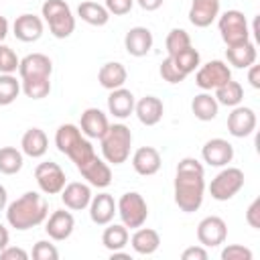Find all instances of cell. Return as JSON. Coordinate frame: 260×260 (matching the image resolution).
Here are the masks:
<instances>
[{
	"label": "cell",
	"mask_w": 260,
	"mask_h": 260,
	"mask_svg": "<svg viewBox=\"0 0 260 260\" xmlns=\"http://www.w3.org/2000/svg\"><path fill=\"white\" fill-rule=\"evenodd\" d=\"M173 195L177 207L185 213H193L201 207L205 197V171L197 158L185 156L179 160L173 183Z\"/></svg>",
	"instance_id": "1"
},
{
	"label": "cell",
	"mask_w": 260,
	"mask_h": 260,
	"mask_svg": "<svg viewBox=\"0 0 260 260\" xmlns=\"http://www.w3.org/2000/svg\"><path fill=\"white\" fill-rule=\"evenodd\" d=\"M6 221L10 228L18 232H26L30 228L41 225L49 215V203L47 199L37 191H26L18 199L6 205L4 209Z\"/></svg>",
	"instance_id": "2"
},
{
	"label": "cell",
	"mask_w": 260,
	"mask_h": 260,
	"mask_svg": "<svg viewBox=\"0 0 260 260\" xmlns=\"http://www.w3.org/2000/svg\"><path fill=\"white\" fill-rule=\"evenodd\" d=\"M102 144V156L110 165H122L130 158L132 148V132L126 124H110L106 134L100 138Z\"/></svg>",
	"instance_id": "3"
},
{
	"label": "cell",
	"mask_w": 260,
	"mask_h": 260,
	"mask_svg": "<svg viewBox=\"0 0 260 260\" xmlns=\"http://www.w3.org/2000/svg\"><path fill=\"white\" fill-rule=\"evenodd\" d=\"M41 18L49 24L55 39H67L75 30V16L65 0H45L41 6Z\"/></svg>",
	"instance_id": "4"
},
{
	"label": "cell",
	"mask_w": 260,
	"mask_h": 260,
	"mask_svg": "<svg viewBox=\"0 0 260 260\" xmlns=\"http://www.w3.org/2000/svg\"><path fill=\"white\" fill-rule=\"evenodd\" d=\"M116 213L120 215V219L126 228L136 230V228L144 225V221L148 219L146 199L136 191H128V193L120 195V199L116 201Z\"/></svg>",
	"instance_id": "5"
},
{
	"label": "cell",
	"mask_w": 260,
	"mask_h": 260,
	"mask_svg": "<svg viewBox=\"0 0 260 260\" xmlns=\"http://www.w3.org/2000/svg\"><path fill=\"white\" fill-rule=\"evenodd\" d=\"M217 28H219V35L225 47H234V45H242L250 41V26H248L244 12L240 10H225L223 14H219Z\"/></svg>",
	"instance_id": "6"
},
{
	"label": "cell",
	"mask_w": 260,
	"mask_h": 260,
	"mask_svg": "<svg viewBox=\"0 0 260 260\" xmlns=\"http://www.w3.org/2000/svg\"><path fill=\"white\" fill-rule=\"evenodd\" d=\"M244 171L238 167H223L209 183V195L215 201H230L244 187Z\"/></svg>",
	"instance_id": "7"
},
{
	"label": "cell",
	"mask_w": 260,
	"mask_h": 260,
	"mask_svg": "<svg viewBox=\"0 0 260 260\" xmlns=\"http://www.w3.org/2000/svg\"><path fill=\"white\" fill-rule=\"evenodd\" d=\"M230 79H232V69L221 59H213V61H207V63L199 65L197 73H195V83L203 91H211V89L223 85Z\"/></svg>",
	"instance_id": "8"
},
{
	"label": "cell",
	"mask_w": 260,
	"mask_h": 260,
	"mask_svg": "<svg viewBox=\"0 0 260 260\" xmlns=\"http://www.w3.org/2000/svg\"><path fill=\"white\" fill-rule=\"evenodd\" d=\"M35 181H37L41 193H45V195H59L63 191V187L67 185L65 171L53 160H45L35 167Z\"/></svg>",
	"instance_id": "9"
},
{
	"label": "cell",
	"mask_w": 260,
	"mask_h": 260,
	"mask_svg": "<svg viewBox=\"0 0 260 260\" xmlns=\"http://www.w3.org/2000/svg\"><path fill=\"white\" fill-rule=\"evenodd\" d=\"M228 238V223L219 215H207L197 225V240L205 248H217Z\"/></svg>",
	"instance_id": "10"
},
{
	"label": "cell",
	"mask_w": 260,
	"mask_h": 260,
	"mask_svg": "<svg viewBox=\"0 0 260 260\" xmlns=\"http://www.w3.org/2000/svg\"><path fill=\"white\" fill-rule=\"evenodd\" d=\"M256 112L252 108L236 106L228 116V132L234 138H246L256 130Z\"/></svg>",
	"instance_id": "11"
},
{
	"label": "cell",
	"mask_w": 260,
	"mask_h": 260,
	"mask_svg": "<svg viewBox=\"0 0 260 260\" xmlns=\"http://www.w3.org/2000/svg\"><path fill=\"white\" fill-rule=\"evenodd\" d=\"M53 61L43 53H30L20 59L18 75L20 79H51Z\"/></svg>",
	"instance_id": "12"
},
{
	"label": "cell",
	"mask_w": 260,
	"mask_h": 260,
	"mask_svg": "<svg viewBox=\"0 0 260 260\" xmlns=\"http://www.w3.org/2000/svg\"><path fill=\"white\" fill-rule=\"evenodd\" d=\"M201 158L209 167H228L234 160V146L225 138H211L203 144Z\"/></svg>",
	"instance_id": "13"
},
{
	"label": "cell",
	"mask_w": 260,
	"mask_h": 260,
	"mask_svg": "<svg viewBox=\"0 0 260 260\" xmlns=\"http://www.w3.org/2000/svg\"><path fill=\"white\" fill-rule=\"evenodd\" d=\"M75 230V217L71 211L65 209H55L51 215L45 219V232L53 242H63L67 240Z\"/></svg>",
	"instance_id": "14"
},
{
	"label": "cell",
	"mask_w": 260,
	"mask_h": 260,
	"mask_svg": "<svg viewBox=\"0 0 260 260\" xmlns=\"http://www.w3.org/2000/svg\"><path fill=\"white\" fill-rule=\"evenodd\" d=\"M77 171L81 173V177L85 179V183L91 185V187L106 189V187L112 183V169H110V165H108L104 158H100L98 154H95L93 158H89V160H87L83 167H79Z\"/></svg>",
	"instance_id": "15"
},
{
	"label": "cell",
	"mask_w": 260,
	"mask_h": 260,
	"mask_svg": "<svg viewBox=\"0 0 260 260\" xmlns=\"http://www.w3.org/2000/svg\"><path fill=\"white\" fill-rule=\"evenodd\" d=\"M59 195H61L63 205H65L67 209H71V211L87 209V205H89V201H91V197H93V195H91V185L81 183V181L67 183Z\"/></svg>",
	"instance_id": "16"
},
{
	"label": "cell",
	"mask_w": 260,
	"mask_h": 260,
	"mask_svg": "<svg viewBox=\"0 0 260 260\" xmlns=\"http://www.w3.org/2000/svg\"><path fill=\"white\" fill-rule=\"evenodd\" d=\"M43 30H45V20L37 14H20L16 16L14 24H12V32L18 41L22 43H35L43 37Z\"/></svg>",
	"instance_id": "17"
},
{
	"label": "cell",
	"mask_w": 260,
	"mask_h": 260,
	"mask_svg": "<svg viewBox=\"0 0 260 260\" xmlns=\"http://www.w3.org/2000/svg\"><path fill=\"white\" fill-rule=\"evenodd\" d=\"M110 122L108 116L100 110V108H87L81 112V120H79V130L85 138L89 140H100L106 130H108Z\"/></svg>",
	"instance_id": "18"
},
{
	"label": "cell",
	"mask_w": 260,
	"mask_h": 260,
	"mask_svg": "<svg viewBox=\"0 0 260 260\" xmlns=\"http://www.w3.org/2000/svg\"><path fill=\"white\" fill-rule=\"evenodd\" d=\"M152 45H154V37L150 32V28H146V26H132L124 37V49L132 57L148 55Z\"/></svg>",
	"instance_id": "19"
},
{
	"label": "cell",
	"mask_w": 260,
	"mask_h": 260,
	"mask_svg": "<svg viewBox=\"0 0 260 260\" xmlns=\"http://www.w3.org/2000/svg\"><path fill=\"white\" fill-rule=\"evenodd\" d=\"M134 114L138 118L140 124L144 126H156L162 120L165 114V106L160 102V98L156 95H144L134 104Z\"/></svg>",
	"instance_id": "20"
},
{
	"label": "cell",
	"mask_w": 260,
	"mask_h": 260,
	"mask_svg": "<svg viewBox=\"0 0 260 260\" xmlns=\"http://www.w3.org/2000/svg\"><path fill=\"white\" fill-rule=\"evenodd\" d=\"M87 209H89V219L95 225H108L116 215V201L110 193H98L91 197Z\"/></svg>",
	"instance_id": "21"
},
{
	"label": "cell",
	"mask_w": 260,
	"mask_h": 260,
	"mask_svg": "<svg viewBox=\"0 0 260 260\" xmlns=\"http://www.w3.org/2000/svg\"><path fill=\"white\" fill-rule=\"evenodd\" d=\"M219 16V0H193L189 8V22L197 28H205Z\"/></svg>",
	"instance_id": "22"
},
{
	"label": "cell",
	"mask_w": 260,
	"mask_h": 260,
	"mask_svg": "<svg viewBox=\"0 0 260 260\" xmlns=\"http://www.w3.org/2000/svg\"><path fill=\"white\" fill-rule=\"evenodd\" d=\"M160 162H162L160 152L154 146H140L132 154V169L142 177L156 175L160 169Z\"/></svg>",
	"instance_id": "23"
},
{
	"label": "cell",
	"mask_w": 260,
	"mask_h": 260,
	"mask_svg": "<svg viewBox=\"0 0 260 260\" xmlns=\"http://www.w3.org/2000/svg\"><path fill=\"white\" fill-rule=\"evenodd\" d=\"M134 104H136V98L126 87L112 89L108 95V112L118 120H124L130 114H134Z\"/></svg>",
	"instance_id": "24"
},
{
	"label": "cell",
	"mask_w": 260,
	"mask_h": 260,
	"mask_svg": "<svg viewBox=\"0 0 260 260\" xmlns=\"http://www.w3.org/2000/svg\"><path fill=\"white\" fill-rule=\"evenodd\" d=\"M126 79H128V71H126V67H124L122 63H118V61H108V63H104V65L100 67V71H98V81H100V85H102L104 89H108V91L118 89V87H124Z\"/></svg>",
	"instance_id": "25"
},
{
	"label": "cell",
	"mask_w": 260,
	"mask_h": 260,
	"mask_svg": "<svg viewBox=\"0 0 260 260\" xmlns=\"http://www.w3.org/2000/svg\"><path fill=\"white\" fill-rule=\"evenodd\" d=\"M47 148H49V138L41 128H28L20 138V150L30 158L45 156Z\"/></svg>",
	"instance_id": "26"
},
{
	"label": "cell",
	"mask_w": 260,
	"mask_h": 260,
	"mask_svg": "<svg viewBox=\"0 0 260 260\" xmlns=\"http://www.w3.org/2000/svg\"><path fill=\"white\" fill-rule=\"evenodd\" d=\"M130 244H132V250L140 256H150L158 250L160 246V236L156 230L152 228H136V232L132 234L130 238Z\"/></svg>",
	"instance_id": "27"
},
{
	"label": "cell",
	"mask_w": 260,
	"mask_h": 260,
	"mask_svg": "<svg viewBox=\"0 0 260 260\" xmlns=\"http://www.w3.org/2000/svg\"><path fill=\"white\" fill-rule=\"evenodd\" d=\"M256 45L252 41H246L242 45H234V47H228L225 49V59L232 67L236 69H248L250 65L256 63Z\"/></svg>",
	"instance_id": "28"
},
{
	"label": "cell",
	"mask_w": 260,
	"mask_h": 260,
	"mask_svg": "<svg viewBox=\"0 0 260 260\" xmlns=\"http://www.w3.org/2000/svg\"><path fill=\"white\" fill-rule=\"evenodd\" d=\"M83 138L85 136L81 134L79 126H75V124H61L57 128V132H55V146H57V150L61 154L67 156Z\"/></svg>",
	"instance_id": "29"
},
{
	"label": "cell",
	"mask_w": 260,
	"mask_h": 260,
	"mask_svg": "<svg viewBox=\"0 0 260 260\" xmlns=\"http://www.w3.org/2000/svg\"><path fill=\"white\" fill-rule=\"evenodd\" d=\"M191 112H193V116H195L197 120L209 122V120H213V118L217 116L219 104H217V100L211 95V91H201V93H197V95L193 98V102H191Z\"/></svg>",
	"instance_id": "30"
},
{
	"label": "cell",
	"mask_w": 260,
	"mask_h": 260,
	"mask_svg": "<svg viewBox=\"0 0 260 260\" xmlns=\"http://www.w3.org/2000/svg\"><path fill=\"white\" fill-rule=\"evenodd\" d=\"M77 16H79L83 22L91 24V26H104V24H108V20H110L112 14L106 10L104 4L85 0V2H81V4L77 6Z\"/></svg>",
	"instance_id": "31"
},
{
	"label": "cell",
	"mask_w": 260,
	"mask_h": 260,
	"mask_svg": "<svg viewBox=\"0 0 260 260\" xmlns=\"http://www.w3.org/2000/svg\"><path fill=\"white\" fill-rule=\"evenodd\" d=\"M213 98L217 100L219 106L236 108V106H240L242 100H244V87H242V83L230 79V81H225L223 85H219V87L213 89Z\"/></svg>",
	"instance_id": "32"
},
{
	"label": "cell",
	"mask_w": 260,
	"mask_h": 260,
	"mask_svg": "<svg viewBox=\"0 0 260 260\" xmlns=\"http://www.w3.org/2000/svg\"><path fill=\"white\" fill-rule=\"evenodd\" d=\"M130 240V234H128V228L124 223H108V228L104 230L102 234V244L106 250L110 252H116V250H122Z\"/></svg>",
	"instance_id": "33"
},
{
	"label": "cell",
	"mask_w": 260,
	"mask_h": 260,
	"mask_svg": "<svg viewBox=\"0 0 260 260\" xmlns=\"http://www.w3.org/2000/svg\"><path fill=\"white\" fill-rule=\"evenodd\" d=\"M24 165L22 150L14 146H2L0 148V173L2 175H16Z\"/></svg>",
	"instance_id": "34"
},
{
	"label": "cell",
	"mask_w": 260,
	"mask_h": 260,
	"mask_svg": "<svg viewBox=\"0 0 260 260\" xmlns=\"http://www.w3.org/2000/svg\"><path fill=\"white\" fill-rule=\"evenodd\" d=\"M169 57H173L175 65H177V67H179V71H181V73H185V75H189V73L197 71V67L201 65V55H199V51H197V49H193V47H187V49L179 51L177 55H169Z\"/></svg>",
	"instance_id": "35"
},
{
	"label": "cell",
	"mask_w": 260,
	"mask_h": 260,
	"mask_svg": "<svg viewBox=\"0 0 260 260\" xmlns=\"http://www.w3.org/2000/svg\"><path fill=\"white\" fill-rule=\"evenodd\" d=\"M20 91V81L14 73H0V106H10Z\"/></svg>",
	"instance_id": "36"
},
{
	"label": "cell",
	"mask_w": 260,
	"mask_h": 260,
	"mask_svg": "<svg viewBox=\"0 0 260 260\" xmlns=\"http://www.w3.org/2000/svg\"><path fill=\"white\" fill-rule=\"evenodd\" d=\"M20 89L30 100H43L51 93V79H20Z\"/></svg>",
	"instance_id": "37"
},
{
	"label": "cell",
	"mask_w": 260,
	"mask_h": 260,
	"mask_svg": "<svg viewBox=\"0 0 260 260\" xmlns=\"http://www.w3.org/2000/svg\"><path fill=\"white\" fill-rule=\"evenodd\" d=\"M165 47H167L169 55H177L179 51L191 47V37L185 28H173L165 39Z\"/></svg>",
	"instance_id": "38"
},
{
	"label": "cell",
	"mask_w": 260,
	"mask_h": 260,
	"mask_svg": "<svg viewBox=\"0 0 260 260\" xmlns=\"http://www.w3.org/2000/svg\"><path fill=\"white\" fill-rule=\"evenodd\" d=\"M69 158H71V162L79 169V167H83L89 158H93L95 156V150H93V146H91V142H89V138H83L69 154H67Z\"/></svg>",
	"instance_id": "39"
},
{
	"label": "cell",
	"mask_w": 260,
	"mask_h": 260,
	"mask_svg": "<svg viewBox=\"0 0 260 260\" xmlns=\"http://www.w3.org/2000/svg\"><path fill=\"white\" fill-rule=\"evenodd\" d=\"M18 65H20V59L12 51V47L0 43V73H16Z\"/></svg>",
	"instance_id": "40"
},
{
	"label": "cell",
	"mask_w": 260,
	"mask_h": 260,
	"mask_svg": "<svg viewBox=\"0 0 260 260\" xmlns=\"http://www.w3.org/2000/svg\"><path fill=\"white\" fill-rule=\"evenodd\" d=\"M158 73H160V77L167 81V83H181V81H185V73H181L179 71V67L175 65V61H173V57H165L162 59V63H160V67H158Z\"/></svg>",
	"instance_id": "41"
},
{
	"label": "cell",
	"mask_w": 260,
	"mask_h": 260,
	"mask_svg": "<svg viewBox=\"0 0 260 260\" xmlns=\"http://www.w3.org/2000/svg\"><path fill=\"white\" fill-rule=\"evenodd\" d=\"M32 258L35 260H57L59 258V250L49 240H39L32 246Z\"/></svg>",
	"instance_id": "42"
},
{
	"label": "cell",
	"mask_w": 260,
	"mask_h": 260,
	"mask_svg": "<svg viewBox=\"0 0 260 260\" xmlns=\"http://www.w3.org/2000/svg\"><path fill=\"white\" fill-rule=\"evenodd\" d=\"M252 250L240 244H230L221 250V260H252Z\"/></svg>",
	"instance_id": "43"
},
{
	"label": "cell",
	"mask_w": 260,
	"mask_h": 260,
	"mask_svg": "<svg viewBox=\"0 0 260 260\" xmlns=\"http://www.w3.org/2000/svg\"><path fill=\"white\" fill-rule=\"evenodd\" d=\"M104 6L110 14L114 16H124L132 10L134 6V0H104Z\"/></svg>",
	"instance_id": "44"
},
{
	"label": "cell",
	"mask_w": 260,
	"mask_h": 260,
	"mask_svg": "<svg viewBox=\"0 0 260 260\" xmlns=\"http://www.w3.org/2000/svg\"><path fill=\"white\" fill-rule=\"evenodd\" d=\"M246 223L254 230H260V199L258 197L246 209Z\"/></svg>",
	"instance_id": "45"
},
{
	"label": "cell",
	"mask_w": 260,
	"mask_h": 260,
	"mask_svg": "<svg viewBox=\"0 0 260 260\" xmlns=\"http://www.w3.org/2000/svg\"><path fill=\"white\" fill-rule=\"evenodd\" d=\"M207 248L205 246H189V248H185L183 250V254H181V258L183 260H207Z\"/></svg>",
	"instance_id": "46"
},
{
	"label": "cell",
	"mask_w": 260,
	"mask_h": 260,
	"mask_svg": "<svg viewBox=\"0 0 260 260\" xmlns=\"http://www.w3.org/2000/svg\"><path fill=\"white\" fill-rule=\"evenodd\" d=\"M0 258L2 260H28V252L22 250V248H16V246H6L2 252H0Z\"/></svg>",
	"instance_id": "47"
},
{
	"label": "cell",
	"mask_w": 260,
	"mask_h": 260,
	"mask_svg": "<svg viewBox=\"0 0 260 260\" xmlns=\"http://www.w3.org/2000/svg\"><path fill=\"white\" fill-rule=\"evenodd\" d=\"M248 81L254 89H260V65H250L248 67Z\"/></svg>",
	"instance_id": "48"
},
{
	"label": "cell",
	"mask_w": 260,
	"mask_h": 260,
	"mask_svg": "<svg viewBox=\"0 0 260 260\" xmlns=\"http://www.w3.org/2000/svg\"><path fill=\"white\" fill-rule=\"evenodd\" d=\"M134 2H138V6H140L142 10L152 12V10H158V8L162 6L165 0H134Z\"/></svg>",
	"instance_id": "49"
},
{
	"label": "cell",
	"mask_w": 260,
	"mask_h": 260,
	"mask_svg": "<svg viewBox=\"0 0 260 260\" xmlns=\"http://www.w3.org/2000/svg\"><path fill=\"white\" fill-rule=\"evenodd\" d=\"M8 242H10V234H8V228L4 225V223H0V252L8 246Z\"/></svg>",
	"instance_id": "50"
},
{
	"label": "cell",
	"mask_w": 260,
	"mask_h": 260,
	"mask_svg": "<svg viewBox=\"0 0 260 260\" xmlns=\"http://www.w3.org/2000/svg\"><path fill=\"white\" fill-rule=\"evenodd\" d=\"M8 28H10L8 20H6V18H4L2 14H0V43H2V41H4L6 37H8Z\"/></svg>",
	"instance_id": "51"
},
{
	"label": "cell",
	"mask_w": 260,
	"mask_h": 260,
	"mask_svg": "<svg viewBox=\"0 0 260 260\" xmlns=\"http://www.w3.org/2000/svg\"><path fill=\"white\" fill-rule=\"evenodd\" d=\"M8 205V191L4 185H0V211H4Z\"/></svg>",
	"instance_id": "52"
}]
</instances>
